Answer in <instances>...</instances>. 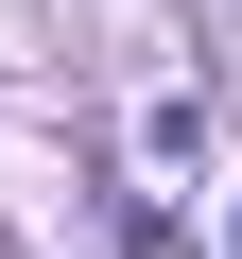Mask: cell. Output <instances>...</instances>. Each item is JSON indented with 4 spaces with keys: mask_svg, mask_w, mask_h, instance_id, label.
I'll list each match as a JSON object with an SVG mask.
<instances>
[{
    "mask_svg": "<svg viewBox=\"0 0 242 259\" xmlns=\"http://www.w3.org/2000/svg\"><path fill=\"white\" fill-rule=\"evenodd\" d=\"M225 242H242V225H225Z\"/></svg>",
    "mask_w": 242,
    "mask_h": 259,
    "instance_id": "6da1fadb",
    "label": "cell"
}]
</instances>
